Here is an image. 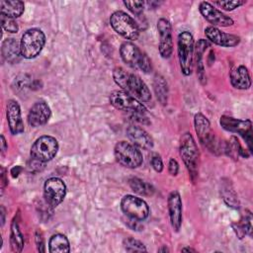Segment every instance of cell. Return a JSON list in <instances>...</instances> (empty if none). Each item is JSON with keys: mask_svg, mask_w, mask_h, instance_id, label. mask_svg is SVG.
Instances as JSON below:
<instances>
[{"mask_svg": "<svg viewBox=\"0 0 253 253\" xmlns=\"http://www.w3.org/2000/svg\"><path fill=\"white\" fill-rule=\"evenodd\" d=\"M128 184H129V187L131 188V190L138 195L151 196L154 193V188L150 184L142 181L141 179L131 178V179H129Z\"/></svg>", "mask_w": 253, "mask_h": 253, "instance_id": "29", "label": "cell"}, {"mask_svg": "<svg viewBox=\"0 0 253 253\" xmlns=\"http://www.w3.org/2000/svg\"><path fill=\"white\" fill-rule=\"evenodd\" d=\"M194 126L200 142L211 152H215L216 150H218L219 144L216 141V138L211 130V124L207 117L204 116L202 113H197L194 117Z\"/></svg>", "mask_w": 253, "mask_h": 253, "instance_id": "11", "label": "cell"}, {"mask_svg": "<svg viewBox=\"0 0 253 253\" xmlns=\"http://www.w3.org/2000/svg\"><path fill=\"white\" fill-rule=\"evenodd\" d=\"M205 35L211 42L223 47H233L239 44L240 38L236 35L224 33L216 27H207L205 29Z\"/></svg>", "mask_w": 253, "mask_h": 253, "instance_id": "16", "label": "cell"}, {"mask_svg": "<svg viewBox=\"0 0 253 253\" xmlns=\"http://www.w3.org/2000/svg\"><path fill=\"white\" fill-rule=\"evenodd\" d=\"M1 26L4 31L11 34H15L19 30L17 22L14 19L6 17L4 15H1Z\"/></svg>", "mask_w": 253, "mask_h": 253, "instance_id": "33", "label": "cell"}, {"mask_svg": "<svg viewBox=\"0 0 253 253\" xmlns=\"http://www.w3.org/2000/svg\"><path fill=\"white\" fill-rule=\"evenodd\" d=\"M110 103L116 109L130 112L134 115H144L146 108L137 99L123 90H116L110 94Z\"/></svg>", "mask_w": 253, "mask_h": 253, "instance_id": "9", "label": "cell"}, {"mask_svg": "<svg viewBox=\"0 0 253 253\" xmlns=\"http://www.w3.org/2000/svg\"><path fill=\"white\" fill-rule=\"evenodd\" d=\"M25 10V4L20 0H2L0 1L1 15L15 19L20 17Z\"/></svg>", "mask_w": 253, "mask_h": 253, "instance_id": "24", "label": "cell"}, {"mask_svg": "<svg viewBox=\"0 0 253 253\" xmlns=\"http://www.w3.org/2000/svg\"><path fill=\"white\" fill-rule=\"evenodd\" d=\"M123 212L130 219L142 221L149 215V207L141 198L126 195L121 201Z\"/></svg>", "mask_w": 253, "mask_h": 253, "instance_id": "10", "label": "cell"}, {"mask_svg": "<svg viewBox=\"0 0 253 253\" xmlns=\"http://www.w3.org/2000/svg\"><path fill=\"white\" fill-rule=\"evenodd\" d=\"M221 192H222V199L228 207L235 208V209L239 207V202H238L237 196H236L233 188L231 187L230 183L224 184L221 188Z\"/></svg>", "mask_w": 253, "mask_h": 253, "instance_id": "31", "label": "cell"}, {"mask_svg": "<svg viewBox=\"0 0 253 253\" xmlns=\"http://www.w3.org/2000/svg\"><path fill=\"white\" fill-rule=\"evenodd\" d=\"M66 196V185L58 177H50L43 184V198L50 208L59 206Z\"/></svg>", "mask_w": 253, "mask_h": 253, "instance_id": "13", "label": "cell"}, {"mask_svg": "<svg viewBox=\"0 0 253 253\" xmlns=\"http://www.w3.org/2000/svg\"><path fill=\"white\" fill-rule=\"evenodd\" d=\"M195 42L193 35L188 31H183L178 35L177 53L180 69L183 75L189 76L193 72Z\"/></svg>", "mask_w": 253, "mask_h": 253, "instance_id": "3", "label": "cell"}, {"mask_svg": "<svg viewBox=\"0 0 253 253\" xmlns=\"http://www.w3.org/2000/svg\"><path fill=\"white\" fill-rule=\"evenodd\" d=\"M1 52L3 58L9 62V63H18L22 56L21 53V48H20V42H18L15 39L10 38L6 39L2 42L1 46Z\"/></svg>", "mask_w": 253, "mask_h": 253, "instance_id": "22", "label": "cell"}, {"mask_svg": "<svg viewBox=\"0 0 253 253\" xmlns=\"http://www.w3.org/2000/svg\"><path fill=\"white\" fill-rule=\"evenodd\" d=\"M127 138L133 145L142 149H151L153 147V139L150 134L138 126L131 125L126 129Z\"/></svg>", "mask_w": 253, "mask_h": 253, "instance_id": "20", "label": "cell"}, {"mask_svg": "<svg viewBox=\"0 0 253 253\" xmlns=\"http://www.w3.org/2000/svg\"><path fill=\"white\" fill-rule=\"evenodd\" d=\"M123 245L125 247V250L127 252H145L146 251L144 244L141 241L134 239L133 237H126V239H124Z\"/></svg>", "mask_w": 253, "mask_h": 253, "instance_id": "32", "label": "cell"}, {"mask_svg": "<svg viewBox=\"0 0 253 253\" xmlns=\"http://www.w3.org/2000/svg\"><path fill=\"white\" fill-rule=\"evenodd\" d=\"M6 117L10 132L13 135L22 133L25 129L21 116V108L17 101L9 100L6 105Z\"/></svg>", "mask_w": 253, "mask_h": 253, "instance_id": "19", "label": "cell"}, {"mask_svg": "<svg viewBox=\"0 0 253 253\" xmlns=\"http://www.w3.org/2000/svg\"><path fill=\"white\" fill-rule=\"evenodd\" d=\"M230 84L238 90H246L251 86V77L245 65H238L230 72Z\"/></svg>", "mask_w": 253, "mask_h": 253, "instance_id": "21", "label": "cell"}, {"mask_svg": "<svg viewBox=\"0 0 253 253\" xmlns=\"http://www.w3.org/2000/svg\"><path fill=\"white\" fill-rule=\"evenodd\" d=\"M48 251L50 253H68L70 252V243L68 238L61 233H56L49 238Z\"/></svg>", "mask_w": 253, "mask_h": 253, "instance_id": "25", "label": "cell"}, {"mask_svg": "<svg viewBox=\"0 0 253 253\" xmlns=\"http://www.w3.org/2000/svg\"><path fill=\"white\" fill-rule=\"evenodd\" d=\"M170 223L174 231L178 232L182 225V199L178 191H172L167 199Z\"/></svg>", "mask_w": 253, "mask_h": 253, "instance_id": "17", "label": "cell"}, {"mask_svg": "<svg viewBox=\"0 0 253 253\" xmlns=\"http://www.w3.org/2000/svg\"><path fill=\"white\" fill-rule=\"evenodd\" d=\"M7 149H8V145H7L6 139H5L4 135L1 134V152H2V154H5Z\"/></svg>", "mask_w": 253, "mask_h": 253, "instance_id": "42", "label": "cell"}, {"mask_svg": "<svg viewBox=\"0 0 253 253\" xmlns=\"http://www.w3.org/2000/svg\"><path fill=\"white\" fill-rule=\"evenodd\" d=\"M110 24L117 34L126 40L135 41L139 36L137 23L124 11H115L110 17Z\"/></svg>", "mask_w": 253, "mask_h": 253, "instance_id": "6", "label": "cell"}, {"mask_svg": "<svg viewBox=\"0 0 253 253\" xmlns=\"http://www.w3.org/2000/svg\"><path fill=\"white\" fill-rule=\"evenodd\" d=\"M36 244H37L38 250H39L40 252H44V251H45L42 235V233L39 232V231L36 232Z\"/></svg>", "mask_w": 253, "mask_h": 253, "instance_id": "39", "label": "cell"}, {"mask_svg": "<svg viewBox=\"0 0 253 253\" xmlns=\"http://www.w3.org/2000/svg\"><path fill=\"white\" fill-rule=\"evenodd\" d=\"M4 223H5V209L2 206L1 207V225L3 226Z\"/></svg>", "mask_w": 253, "mask_h": 253, "instance_id": "43", "label": "cell"}, {"mask_svg": "<svg viewBox=\"0 0 253 253\" xmlns=\"http://www.w3.org/2000/svg\"><path fill=\"white\" fill-rule=\"evenodd\" d=\"M58 142L51 135H42L35 140L31 147V158L42 163L50 161L58 151Z\"/></svg>", "mask_w": 253, "mask_h": 253, "instance_id": "8", "label": "cell"}, {"mask_svg": "<svg viewBox=\"0 0 253 253\" xmlns=\"http://www.w3.org/2000/svg\"><path fill=\"white\" fill-rule=\"evenodd\" d=\"M153 87L154 92L156 95L157 100L162 104H167V98H168V85L165 81L164 77L161 75H155L154 81H153Z\"/></svg>", "mask_w": 253, "mask_h": 253, "instance_id": "28", "label": "cell"}, {"mask_svg": "<svg viewBox=\"0 0 253 253\" xmlns=\"http://www.w3.org/2000/svg\"><path fill=\"white\" fill-rule=\"evenodd\" d=\"M22 170H23V168H22L21 166L17 165V166H14V167L11 169L10 173H11V175H12L13 178H17V177L19 176V174L22 172Z\"/></svg>", "mask_w": 253, "mask_h": 253, "instance_id": "41", "label": "cell"}, {"mask_svg": "<svg viewBox=\"0 0 253 253\" xmlns=\"http://www.w3.org/2000/svg\"><path fill=\"white\" fill-rule=\"evenodd\" d=\"M199 11L206 21L211 24L212 27H229L234 24V21L229 16L216 9L208 1H203L200 3Z\"/></svg>", "mask_w": 253, "mask_h": 253, "instance_id": "14", "label": "cell"}, {"mask_svg": "<svg viewBox=\"0 0 253 253\" xmlns=\"http://www.w3.org/2000/svg\"><path fill=\"white\" fill-rule=\"evenodd\" d=\"M157 31L159 34V54L163 58H169L173 52V38L172 26L165 18H160L157 21Z\"/></svg>", "mask_w": 253, "mask_h": 253, "instance_id": "15", "label": "cell"}, {"mask_svg": "<svg viewBox=\"0 0 253 253\" xmlns=\"http://www.w3.org/2000/svg\"><path fill=\"white\" fill-rule=\"evenodd\" d=\"M120 54L123 61L132 68H139L144 73L152 70L150 58L146 53L141 51L137 45L130 42H125L120 47Z\"/></svg>", "mask_w": 253, "mask_h": 253, "instance_id": "4", "label": "cell"}, {"mask_svg": "<svg viewBox=\"0 0 253 253\" xmlns=\"http://www.w3.org/2000/svg\"><path fill=\"white\" fill-rule=\"evenodd\" d=\"M51 116V110L45 101L36 102L28 114V124L33 127L45 125Z\"/></svg>", "mask_w": 253, "mask_h": 253, "instance_id": "18", "label": "cell"}, {"mask_svg": "<svg viewBox=\"0 0 253 253\" xmlns=\"http://www.w3.org/2000/svg\"><path fill=\"white\" fill-rule=\"evenodd\" d=\"M7 182H8V180L6 179V170L3 167H1V189H2V192L4 191V188L6 187Z\"/></svg>", "mask_w": 253, "mask_h": 253, "instance_id": "40", "label": "cell"}, {"mask_svg": "<svg viewBox=\"0 0 253 253\" xmlns=\"http://www.w3.org/2000/svg\"><path fill=\"white\" fill-rule=\"evenodd\" d=\"M168 171L170 173V175L172 176H176L178 174L179 171V164L177 162L176 159L174 158H170L169 163H168Z\"/></svg>", "mask_w": 253, "mask_h": 253, "instance_id": "38", "label": "cell"}, {"mask_svg": "<svg viewBox=\"0 0 253 253\" xmlns=\"http://www.w3.org/2000/svg\"><path fill=\"white\" fill-rule=\"evenodd\" d=\"M210 46V42L208 40L201 39L196 43L194 47V56L196 59V66H197V74L202 84H205L206 81V73H205V65L203 63V55L206 49Z\"/></svg>", "mask_w": 253, "mask_h": 253, "instance_id": "23", "label": "cell"}, {"mask_svg": "<svg viewBox=\"0 0 253 253\" xmlns=\"http://www.w3.org/2000/svg\"><path fill=\"white\" fill-rule=\"evenodd\" d=\"M158 252H169V249L166 246H162L161 248L158 249Z\"/></svg>", "mask_w": 253, "mask_h": 253, "instance_id": "45", "label": "cell"}, {"mask_svg": "<svg viewBox=\"0 0 253 253\" xmlns=\"http://www.w3.org/2000/svg\"><path fill=\"white\" fill-rule=\"evenodd\" d=\"M117 162L126 168H137L143 162V156L138 147L126 141H119L114 148Z\"/></svg>", "mask_w": 253, "mask_h": 253, "instance_id": "7", "label": "cell"}, {"mask_svg": "<svg viewBox=\"0 0 253 253\" xmlns=\"http://www.w3.org/2000/svg\"><path fill=\"white\" fill-rule=\"evenodd\" d=\"M224 151L234 159H236L238 156L248 157L250 155V153H248L246 150H244L241 147L238 139L234 136H232L229 139V141L226 143V145L224 147Z\"/></svg>", "mask_w": 253, "mask_h": 253, "instance_id": "30", "label": "cell"}, {"mask_svg": "<svg viewBox=\"0 0 253 253\" xmlns=\"http://www.w3.org/2000/svg\"><path fill=\"white\" fill-rule=\"evenodd\" d=\"M179 153L186 168L188 169L191 179L195 181L199 173L200 152L197 143L190 132H185L182 134L180 138Z\"/></svg>", "mask_w": 253, "mask_h": 253, "instance_id": "2", "label": "cell"}, {"mask_svg": "<svg viewBox=\"0 0 253 253\" xmlns=\"http://www.w3.org/2000/svg\"><path fill=\"white\" fill-rule=\"evenodd\" d=\"M214 5L218 6L219 8L225 10V11H233L236 8H239L240 6L246 4V1L241 0H234V1H215L213 2Z\"/></svg>", "mask_w": 253, "mask_h": 253, "instance_id": "34", "label": "cell"}, {"mask_svg": "<svg viewBox=\"0 0 253 253\" xmlns=\"http://www.w3.org/2000/svg\"><path fill=\"white\" fill-rule=\"evenodd\" d=\"M45 43V35L41 29L33 28L27 30L20 41L21 53L24 58L32 59L37 57Z\"/></svg>", "mask_w": 253, "mask_h": 253, "instance_id": "5", "label": "cell"}, {"mask_svg": "<svg viewBox=\"0 0 253 253\" xmlns=\"http://www.w3.org/2000/svg\"><path fill=\"white\" fill-rule=\"evenodd\" d=\"M252 215L251 212L246 211L245 214L242 215L241 219L237 221L236 223L232 224L233 230L238 236L239 239H242L245 235H251L252 234Z\"/></svg>", "mask_w": 253, "mask_h": 253, "instance_id": "26", "label": "cell"}, {"mask_svg": "<svg viewBox=\"0 0 253 253\" xmlns=\"http://www.w3.org/2000/svg\"><path fill=\"white\" fill-rule=\"evenodd\" d=\"M150 163H151V166L153 167V169L158 172V173H161L162 170H163V162H162V159L160 158V156H153L150 160Z\"/></svg>", "mask_w": 253, "mask_h": 253, "instance_id": "37", "label": "cell"}, {"mask_svg": "<svg viewBox=\"0 0 253 253\" xmlns=\"http://www.w3.org/2000/svg\"><path fill=\"white\" fill-rule=\"evenodd\" d=\"M10 245H11L12 251L14 252H21L24 247V236L20 230L18 221L15 219H13L11 223Z\"/></svg>", "mask_w": 253, "mask_h": 253, "instance_id": "27", "label": "cell"}, {"mask_svg": "<svg viewBox=\"0 0 253 253\" xmlns=\"http://www.w3.org/2000/svg\"><path fill=\"white\" fill-rule=\"evenodd\" d=\"M219 124L225 130L240 134L247 143L249 152H252V123L250 120H239L228 116H221Z\"/></svg>", "mask_w": 253, "mask_h": 253, "instance_id": "12", "label": "cell"}, {"mask_svg": "<svg viewBox=\"0 0 253 253\" xmlns=\"http://www.w3.org/2000/svg\"><path fill=\"white\" fill-rule=\"evenodd\" d=\"M14 83L16 84L17 89H22V90L24 88H27V87L31 88V85H32V83L30 84V78L26 74L25 75H21V76L15 78Z\"/></svg>", "mask_w": 253, "mask_h": 253, "instance_id": "36", "label": "cell"}, {"mask_svg": "<svg viewBox=\"0 0 253 253\" xmlns=\"http://www.w3.org/2000/svg\"><path fill=\"white\" fill-rule=\"evenodd\" d=\"M113 79L123 91L128 93L139 102H149L151 93L147 85L136 74L129 73L122 67L113 70Z\"/></svg>", "mask_w": 253, "mask_h": 253, "instance_id": "1", "label": "cell"}, {"mask_svg": "<svg viewBox=\"0 0 253 253\" xmlns=\"http://www.w3.org/2000/svg\"><path fill=\"white\" fill-rule=\"evenodd\" d=\"M181 251H183V252H196V250H195V249H193V248H189V247L182 248V250H181Z\"/></svg>", "mask_w": 253, "mask_h": 253, "instance_id": "44", "label": "cell"}, {"mask_svg": "<svg viewBox=\"0 0 253 253\" xmlns=\"http://www.w3.org/2000/svg\"><path fill=\"white\" fill-rule=\"evenodd\" d=\"M124 5L134 15L139 16L144 10L143 1H124Z\"/></svg>", "mask_w": 253, "mask_h": 253, "instance_id": "35", "label": "cell"}]
</instances>
